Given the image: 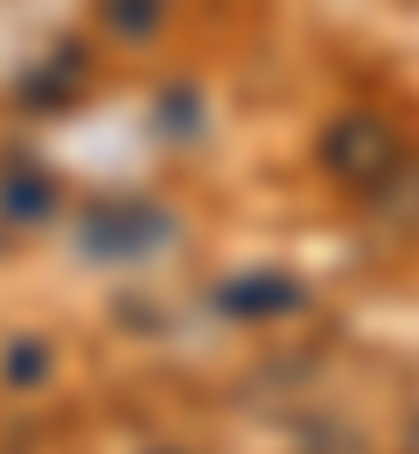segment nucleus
Returning a JSON list of instances; mask_svg holds the SVG:
<instances>
[{"label":"nucleus","mask_w":419,"mask_h":454,"mask_svg":"<svg viewBox=\"0 0 419 454\" xmlns=\"http://www.w3.org/2000/svg\"><path fill=\"white\" fill-rule=\"evenodd\" d=\"M196 106H203L196 91H175V98L161 91V126H175V133H196V126H203V119H196Z\"/></svg>","instance_id":"obj_8"},{"label":"nucleus","mask_w":419,"mask_h":454,"mask_svg":"<svg viewBox=\"0 0 419 454\" xmlns=\"http://www.w3.org/2000/svg\"><path fill=\"white\" fill-rule=\"evenodd\" d=\"M175 245V217L161 203H105L84 217V252L91 259H147Z\"/></svg>","instance_id":"obj_2"},{"label":"nucleus","mask_w":419,"mask_h":454,"mask_svg":"<svg viewBox=\"0 0 419 454\" xmlns=\"http://www.w3.org/2000/svg\"><path fill=\"white\" fill-rule=\"evenodd\" d=\"M147 454H189V448H147Z\"/></svg>","instance_id":"obj_9"},{"label":"nucleus","mask_w":419,"mask_h":454,"mask_svg":"<svg viewBox=\"0 0 419 454\" xmlns=\"http://www.w3.org/2000/svg\"><path fill=\"white\" fill-rule=\"evenodd\" d=\"M168 21V0H98V28L113 43H154Z\"/></svg>","instance_id":"obj_5"},{"label":"nucleus","mask_w":419,"mask_h":454,"mask_svg":"<svg viewBox=\"0 0 419 454\" xmlns=\"http://www.w3.org/2000/svg\"><path fill=\"white\" fill-rule=\"evenodd\" d=\"M0 210L14 217V224H43L50 210H57V182L43 168H14L7 182H0Z\"/></svg>","instance_id":"obj_6"},{"label":"nucleus","mask_w":419,"mask_h":454,"mask_svg":"<svg viewBox=\"0 0 419 454\" xmlns=\"http://www.w3.org/2000/svg\"><path fill=\"white\" fill-rule=\"evenodd\" d=\"M300 301H307V286H300L294 273H273V266L238 273V280L217 286V308H224V315H238V322H273V315H294Z\"/></svg>","instance_id":"obj_3"},{"label":"nucleus","mask_w":419,"mask_h":454,"mask_svg":"<svg viewBox=\"0 0 419 454\" xmlns=\"http://www.w3.org/2000/svg\"><path fill=\"white\" fill-rule=\"evenodd\" d=\"M0 371H7V385H14V392H35V385L57 371V349H50L43 336H14V342H7V364H0Z\"/></svg>","instance_id":"obj_7"},{"label":"nucleus","mask_w":419,"mask_h":454,"mask_svg":"<svg viewBox=\"0 0 419 454\" xmlns=\"http://www.w3.org/2000/svg\"><path fill=\"white\" fill-rule=\"evenodd\" d=\"M322 168L343 175V182H357V189L392 182V175H399V133H392L377 113H343L329 133H322Z\"/></svg>","instance_id":"obj_1"},{"label":"nucleus","mask_w":419,"mask_h":454,"mask_svg":"<svg viewBox=\"0 0 419 454\" xmlns=\"http://www.w3.org/2000/svg\"><path fill=\"white\" fill-rule=\"evenodd\" d=\"M84 77H91V57H84L77 43H63L57 57L21 84V98H28V106H70V98L84 91Z\"/></svg>","instance_id":"obj_4"}]
</instances>
